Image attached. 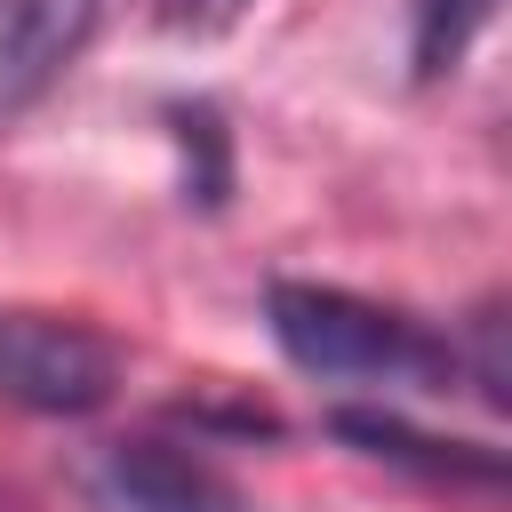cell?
Listing matches in <instances>:
<instances>
[{"label":"cell","mask_w":512,"mask_h":512,"mask_svg":"<svg viewBox=\"0 0 512 512\" xmlns=\"http://www.w3.org/2000/svg\"><path fill=\"white\" fill-rule=\"evenodd\" d=\"M272 344L320 376V384H368V392H448L464 376V352L424 328L416 312L368 304L352 288H320V280H272L264 296Z\"/></svg>","instance_id":"1"},{"label":"cell","mask_w":512,"mask_h":512,"mask_svg":"<svg viewBox=\"0 0 512 512\" xmlns=\"http://www.w3.org/2000/svg\"><path fill=\"white\" fill-rule=\"evenodd\" d=\"M120 392V344L72 312H0V400L24 416H96Z\"/></svg>","instance_id":"2"},{"label":"cell","mask_w":512,"mask_h":512,"mask_svg":"<svg viewBox=\"0 0 512 512\" xmlns=\"http://www.w3.org/2000/svg\"><path fill=\"white\" fill-rule=\"evenodd\" d=\"M88 512H248V496L176 440H112L88 480H80Z\"/></svg>","instance_id":"3"},{"label":"cell","mask_w":512,"mask_h":512,"mask_svg":"<svg viewBox=\"0 0 512 512\" xmlns=\"http://www.w3.org/2000/svg\"><path fill=\"white\" fill-rule=\"evenodd\" d=\"M104 0H0V112L32 104L72 72Z\"/></svg>","instance_id":"4"},{"label":"cell","mask_w":512,"mask_h":512,"mask_svg":"<svg viewBox=\"0 0 512 512\" xmlns=\"http://www.w3.org/2000/svg\"><path fill=\"white\" fill-rule=\"evenodd\" d=\"M336 440H352L360 456L376 464H408L440 488H480L496 496L504 488V456L496 448H472V440H432V432H408L400 416H376V408H336Z\"/></svg>","instance_id":"5"},{"label":"cell","mask_w":512,"mask_h":512,"mask_svg":"<svg viewBox=\"0 0 512 512\" xmlns=\"http://www.w3.org/2000/svg\"><path fill=\"white\" fill-rule=\"evenodd\" d=\"M488 24H496V0H416V16H408V80L416 88L448 80Z\"/></svg>","instance_id":"6"},{"label":"cell","mask_w":512,"mask_h":512,"mask_svg":"<svg viewBox=\"0 0 512 512\" xmlns=\"http://www.w3.org/2000/svg\"><path fill=\"white\" fill-rule=\"evenodd\" d=\"M168 136L184 152V200L192 208H224L232 192V128L216 104H168Z\"/></svg>","instance_id":"7"},{"label":"cell","mask_w":512,"mask_h":512,"mask_svg":"<svg viewBox=\"0 0 512 512\" xmlns=\"http://www.w3.org/2000/svg\"><path fill=\"white\" fill-rule=\"evenodd\" d=\"M248 8H256V0H152V24L176 32V40H216V32H232Z\"/></svg>","instance_id":"8"},{"label":"cell","mask_w":512,"mask_h":512,"mask_svg":"<svg viewBox=\"0 0 512 512\" xmlns=\"http://www.w3.org/2000/svg\"><path fill=\"white\" fill-rule=\"evenodd\" d=\"M472 360H480V400L504 408V400H512V392H504V304H488V312L472 320Z\"/></svg>","instance_id":"9"}]
</instances>
